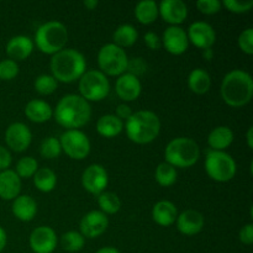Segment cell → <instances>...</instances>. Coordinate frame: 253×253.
Listing matches in <instances>:
<instances>
[{"label":"cell","instance_id":"cell-3","mask_svg":"<svg viewBox=\"0 0 253 253\" xmlns=\"http://www.w3.org/2000/svg\"><path fill=\"white\" fill-rule=\"evenodd\" d=\"M52 77L61 83H73L85 73L86 62L83 54L73 48H66L51 58Z\"/></svg>","mask_w":253,"mask_h":253},{"label":"cell","instance_id":"cell-5","mask_svg":"<svg viewBox=\"0 0 253 253\" xmlns=\"http://www.w3.org/2000/svg\"><path fill=\"white\" fill-rule=\"evenodd\" d=\"M165 158L174 168H189L199 161L200 148L192 138L177 137L166 147Z\"/></svg>","mask_w":253,"mask_h":253},{"label":"cell","instance_id":"cell-46","mask_svg":"<svg viewBox=\"0 0 253 253\" xmlns=\"http://www.w3.org/2000/svg\"><path fill=\"white\" fill-rule=\"evenodd\" d=\"M6 232H5V230L0 226V252H1L2 250L5 249V246H6Z\"/></svg>","mask_w":253,"mask_h":253},{"label":"cell","instance_id":"cell-45","mask_svg":"<svg viewBox=\"0 0 253 253\" xmlns=\"http://www.w3.org/2000/svg\"><path fill=\"white\" fill-rule=\"evenodd\" d=\"M132 110H131V108L128 105H126V104H120V105L116 108V118L120 119L121 121L124 120H128L130 119V116L132 115Z\"/></svg>","mask_w":253,"mask_h":253},{"label":"cell","instance_id":"cell-8","mask_svg":"<svg viewBox=\"0 0 253 253\" xmlns=\"http://www.w3.org/2000/svg\"><path fill=\"white\" fill-rule=\"evenodd\" d=\"M128 58L125 49L114 43H106L99 49L98 64L101 73L110 77H120L126 73Z\"/></svg>","mask_w":253,"mask_h":253},{"label":"cell","instance_id":"cell-13","mask_svg":"<svg viewBox=\"0 0 253 253\" xmlns=\"http://www.w3.org/2000/svg\"><path fill=\"white\" fill-rule=\"evenodd\" d=\"M187 36L190 43H193L195 47L203 49V51L211 48V46L216 41V34H215V30L212 29L211 25L203 21H197L190 25Z\"/></svg>","mask_w":253,"mask_h":253},{"label":"cell","instance_id":"cell-30","mask_svg":"<svg viewBox=\"0 0 253 253\" xmlns=\"http://www.w3.org/2000/svg\"><path fill=\"white\" fill-rule=\"evenodd\" d=\"M32 178L35 187L42 193L52 192L57 184L56 173L49 168H39Z\"/></svg>","mask_w":253,"mask_h":253},{"label":"cell","instance_id":"cell-41","mask_svg":"<svg viewBox=\"0 0 253 253\" xmlns=\"http://www.w3.org/2000/svg\"><path fill=\"white\" fill-rule=\"evenodd\" d=\"M146 69H147V64H146V62L142 58H133L132 61H128L126 71H127V73L132 74V76L138 78V76L145 73Z\"/></svg>","mask_w":253,"mask_h":253},{"label":"cell","instance_id":"cell-6","mask_svg":"<svg viewBox=\"0 0 253 253\" xmlns=\"http://www.w3.org/2000/svg\"><path fill=\"white\" fill-rule=\"evenodd\" d=\"M68 41L67 27L59 21H48L41 25L35 34L36 47L46 54H56L64 49Z\"/></svg>","mask_w":253,"mask_h":253},{"label":"cell","instance_id":"cell-10","mask_svg":"<svg viewBox=\"0 0 253 253\" xmlns=\"http://www.w3.org/2000/svg\"><path fill=\"white\" fill-rule=\"evenodd\" d=\"M61 148L69 158L82 161L90 152V141L88 136L79 130H67L59 138Z\"/></svg>","mask_w":253,"mask_h":253},{"label":"cell","instance_id":"cell-42","mask_svg":"<svg viewBox=\"0 0 253 253\" xmlns=\"http://www.w3.org/2000/svg\"><path fill=\"white\" fill-rule=\"evenodd\" d=\"M143 39H145L146 46H147L150 49L157 51V49H160L161 47H162V41H161V39L158 37V35L155 34V32L148 31L147 34L145 35V37H143Z\"/></svg>","mask_w":253,"mask_h":253},{"label":"cell","instance_id":"cell-43","mask_svg":"<svg viewBox=\"0 0 253 253\" xmlns=\"http://www.w3.org/2000/svg\"><path fill=\"white\" fill-rule=\"evenodd\" d=\"M240 241L242 242L244 245H250L253 244V225L252 224H247L240 230Z\"/></svg>","mask_w":253,"mask_h":253},{"label":"cell","instance_id":"cell-9","mask_svg":"<svg viewBox=\"0 0 253 253\" xmlns=\"http://www.w3.org/2000/svg\"><path fill=\"white\" fill-rule=\"evenodd\" d=\"M81 96L86 101H100L108 96L110 83L108 77L100 71H88L79 79Z\"/></svg>","mask_w":253,"mask_h":253},{"label":"cell","instance_id":"cell-24","mask_svg":"<svg viewBox=\"0 0 253 253\" xmlns=\"http://www.w3.org/2000/svg\"><path fill=\"white\" fill-rule=\"evenodd\" d=\"M25 115L32 123L42 124L51 120L52 116H53V109L46 101L34 99V100L29 101L25 106Z\"/></svg>","mask_w":253,"mask_h":253},{"label":"cell","instance_id":"cell-23","mask_svg":"<svg viewBox=\"0 0 253 253\" xmlns=\"http://www.w3.org/2000/svg\"><path fill=\"white\" fill-rule=\"evenodd\" d=\"M12 214L20 221H31L37 212V204L30 195H19L12 202Z\"/></svg>","mask_w":253,"mask_h":253},{"label":"cell","instance_id":"cell-11","mask_svg":"<svg viewBox=\"0 0 253 253\" xmlns=\"http://www.w3.org/2000/svg\"><path fill=\"white\" fill-rule=\"evenodd\" d=\"M109 175L101 165H90L82 174V185L88 193L93 195H100L108 187Z\"/></svg>","mask_w":253,"mask_h":253},{"label":"cell","instance_id":"cell-32","mask_svg":"<svg viewBox=\"0 0 253 253\" xmlns=\"http://www.w3.org/2000/svg\"><path fill=\"white\" fill-rule=\"evenodd\" d=\"M98 204L101 209V212H104L105 215H113L120 210L121 200L115 193L103 192L100 195H98Z\"/></svg>","mask_w":253,"mask_h":253},{"label":"cell","instance_id":"cell-44","mask_svg":"<svg viewBox=\"0 0 253 253\" xmlns=\"http://www.w3.org/2000/svg\"><path fill=\"white\" fill-rule=\"evenodd\" d=\"M12 162V157L10 151L4 146H0V170H6Z\"/></svg>","mask_w":253,"mask_h":253},{"label":"cell","instance_id":"cell-35","mask_svg":"<svg viewBox=\"0 0 253 253\" xmlns=\"http://www.w3.org/2000/svg\"><path fill=\"white\" fill-rule=\"evenodd\" d=\"M40 153L44 160H54V158L59 157V155L62 153V148L58 138L51 136V137H47L46 140L42 141Z\"/></svg>","mask_w":253,"mask_h":253},{"label":"cell","instance_id":"cell-7","mask_svg":"<svg viewBox=\"0 0 253 253\" xmlns=\"http://www.w3.org/2000/svg\"><path fill=\"white\" fill-rule=\"evenodd\" d=\"M205 170L212 180L219 183L230 182L237 170L234 158L225 151H210L205 158Z\"/></svg>","mask_w":253,"mask_h":253},{"label":"cell","instance_id":"cell-25","mask_svg":"<svg viewBox=\"0 0 253 253\" xmlns=\"http://www.w3.org/2000/svg\"><path fill=\"white\" fill-rule=\"evenodd\" d=\"M234 142V132L227 126H217L208 137V143L212 151H224Z\"/></svg>","mask_w":253,"mask_h":253},{"label":"cell","instance_id":"cell-1","mask_svg":"<svg viewBox=\"0 0 253 253\" xmlns=\"http://www.w3.org/2000/svg\"><path fill=\"white\" fill-rule=\"evenodd\" d=\"M57 123L68 130H78L89 123L91 108L85 99L76 94L63 96L53 111Z\"/></svg>","mask_w":253,"mask_h":253},{"label":"cell","instance_id":"cell-15","mask_svg":"<svg viewBox=\"0 0 253 253\" xmlns=\"http://www.w3.org/2000/svg\"><path fill=\"white\" fill-rule=\"evenodd\" d=\"M109 226V220L104 212L93 210L84 215L81 221V234L83 237L96 239L106 231Z\"/></svg>","mask_w":253,"mask_h":253},{"label":"cell","instance_id":"cell-36","mask_svg":"<svg viewBox=\"0 0 253 253\" xmlns=\"http://www.w3.org/2000/svg\"><path fill=\"white\" fill-rule=\"evenodd\" d=\"M39 169V163L35 160L34 157H22L21 160H19L16 165V173L19 175V178H32L35 175V173Z\"/></svg>","mask_w":253,"mask_h":253},{"label":"cell","instance_id":"cell-16","mask_svg":"<svg viewBox=\"0 0 253 253\" xmlns=\"http://www.w3.org/2000/svg\"><path fill=\"white\" fill-rule=\"evenodd\" d=\"M162 46L167 52L174 56H180L184 53L189 46L187 32L179 26H169L166 29L162 37Z\"/></svg>","mask_w":253,"mask_h":253},{"label":"cell","instance_id":"cell-18","mask_svg":"<svg viewBox=\"0 0 253 253\" xmlns=\"http://www.w3.org/2000/svg\"><path fill=\"white\" fill-rule=\"evenodd\" d=\"M141 82L137 77L130 73H124L116 79L115 91L123 101H133L141 95Z\"/></svg>","mask_w":253,"mask_h":253},{"label":"cell","instance_id":"cell-33","mask_svg":"<svg viewBox=\"0 0 253 253\" xmlns=\"http://www.w3.org/2000/svg\"><path fill=\"white\" fill-rule=\"evenodd\" d=\"M61 244L64 251L68 252H78L81 251L85 244V239L81 232L77 231H68L62 235Z\"/></svg>","mask_w":253,"mask_h":253},{"label":"cell","instance_id":"cell-49","mask_svg":"<svg viewBox=\"0 0 253 253\" xmlns=\"http://www.w3.org/2000/svg\"><path fill=\"white\" fill-rule=\"evenodd\" d=\"M95 253H120L119 250H116L115 247H103V249L98 250Z\"/></svg>","mask_w":253,"mask_h":253},{"label":"cell","instance_id":"cell-14","mask_svg":"<svg viewBox=\"0 0 253 253\" xmlns=\"http://www.w3.org/2000/svg\"><path fill=\"white\" fill-rule=\"evenodd\" d=\"M57 246V235L49 226H39L30 235V247L35 253H52Z\"/></svg>","mask_w":253,"mask_h":253},{"label":"cell","instance_id":"cell-21","mask_svg":"<svg viewBox=\"0 0 253 253\" xmlns=\"http://www.w3.org/2000/svg\"><path fill=\"white\" fill-rule=\"evenodd\" d=\"M21 179L15 170L6 169L0 172V198L4 200H14L20 195Z\"/></svg>","mask_w":253,"mask_h":253},{"label":"cell","instance_id":"cell-47","mask_svg":"<svg viewBox=\"0 0 253 253\" xmlns=\"http://www.w3.org/2000/svg\"><path fill=\"white\" fill-rule=\"evenodd\" d=\"M83 5H84V6H85L88 10H94L96 6H98L99 2L96 1V0H85V1L83 2Z\"/></svg>","mask_w":253,"mask_h":253},{"label":"cell","instance_id":"cell-20","mask_svg":"<svg viewBox=\"0 0 253 253\" xmlns=\"http://www.w3.org/2000/svg\"><path fill=\"white\" fill-rule=\"evenodd\" d=\"M34 51V41L27 36H14L6 43V54L12 61H25Z\"/></svg>","mask_w":253,"mask_h":253},{"label":"cell","instance_id":"cell-39","mask_svg":"<svg viewBox=\"0 0 253 253\" xmlns=\"http://www.w3.org/2000/svg\"><path fill=\"white\" fill-rule=\"evenodd\" d=\"M239 47L244 53L251 56L253 53V29L244 30L239 36Z\"/></svg>","mask_w":253,"mask_h":253},{"label":"cell","instance_id":"cell-4","mask_svg":"<svg viewBox=\"0 0 253 253\" xmlns=\"http://www.w3.org/2000/svg\"><path fill=\"white\" fill-rule=\"evenodd\" d=\"M126 135L137 145H147L158 137L161 120L153 111H136L125 124Z\"/></svg>","mask_w":253,"mask_h":253},{"label":"cell","instance_id":"cell-26","mask_svg":"<svg viewBox=\"0 0 253 253\" xmlns=\"http://www.w3.org/2000/svg\"><path fill=\"white\" fill-rule=\"evenodd\" d=\"M124 130V121L116 118L115 115H108L101 116L96 123V131L100 136L106 138L115 137V136L120 135L121 131Z\"/></svg>","mask_w":253,"mask_h":253},{"label":"cell","instance_id":"cell-31","mask_svg":"<svg viewBox=\"0 0 253 253\" xmlns=\"http://www.w3.org/2000/svg\"><path fill=\"white\" fill-rule=\"evenodd\" d=\"M177 169L167 162L160 163L158 167L156 168L155 178L161 187L167 188L174 184L177 180Z\"/></svg>","mask_w":253,"mask_h":253},{"label":"cell","instance_id":"cell-29","mask_svg":"<svg viewBox=\"0 0 253 253\" xmlns=\"http://www.w3.org/2000/svg\"><path fill=\"white\" fill-rule=\"evenodd\" d=\"M138 39L137 30L132 26V25H121L115 30L113 35L114 44H116L120 48H125V47H131L132 44L136 43Z\"/></svg>","mask_w":253,"mask_h":253},{"label":"cell","instance_id":"cell-50","mask_svg":"<svg viewBox=\"0 0 253 253\" xmlns=\"http://www.w3.org/2000/svg\"><path fill=\"white\" fill-rule=\"evenodd\" d=\"M204 57L207 59H211V57H212V52H211V49L210 48H208V49H204Z\"/></svg>","mask_w":253,"mask_h":253},{"label":"cell","instance_id":"cell-34","mask_svg":"<svg viewBox=\"0 0 253 253\" xmlns=\"http://www.w3.org/2000/svg\"><path fill=\"white\" fill-rule=\"evenodd\" d=\"M35 90L41 95H51L58 86V82L48 74H42L35 79Z\"/></svg>","mask_w":253,"mask_h":253},{"label":"cell","instance_id":"cell-27","mask_svg":"<svg viewBox=\"0 0 253 253\" xmlns=\"http://www.w3.org/2000/svg\"><path fill=\"white\" fill-rule=\"evenodd\" d=\"M188 86L193 93L202 95V94L209 91L210 86H211V78H210L209 73L204 69H193L188 77Z\"/></svg>","mask_w":253,"mask_h":253},{"label":"cell","instance_id":"cell-28","mask_svg":"<svg viewBox=\"0 0 253 253\" xmlns=\"http://www.w3.org/2000/svg\"><path fill=\"white\" fill-rule=\"evenodd\" d=\"M158 15V5L153 0H143L135 7V17L142 25L153 24L157 20Z\"/></svg>","mask_w":253,"mask_h":253},{"label":"cell","instance_id":"cell-17","mask_svg":"<svg viewBox=\"0 0 253 253\" xmlns=\"http://www.w3.org/2000/svg\"><path fill=\"white\" fill-rule=\"evenodd\" d=\"M158 14L172 26H178L188 16V6L182 0H163L158 5Z\"/></svg>","mask_w":253,"mask_h":253},{"label":"cell","instance_id":"cell-19","mask_svg":"<svg viewBox=\"0 0 253 253\" xmlns=\"http://www.w3.org/2000/svg\"><path fill=\"white\" fill-rule=\"evenodd\" d=\"M177 227L180 234L185 236H193L199 234L204 227V216L197 210H185L177 217Z\"/></svg>","mask_w":253,"mask_h":253},{"label":"cell","instance_id":"cell-2","mask_svg":"<svg viewBox=\"0 0 253 253\" xmlns=\"http://www.w3.org/2000/svg\"><path fill=\"white\" fill-rule=\"evenodd\" d=\"M220 94L222 100L231 108H242L247 105L253 95L251 74L241 69L229 72L222 79Z\"/></svg>","mask_w":253,"mask_h":253},{"label":"cell","instance_id":"cell-37","mask_svg":"<svg viewBox=\"0 0 253 253\" xmlns=\"http://www.w3.org/2000/svg\"><path fill=\"white\" fill-rule=\"evenodd\" d=\"M19 74V64L12 59H4L0 62V79L12 81Z\"/></svg>","mask_w":253,"mask_h":253},{"label":"cell","instance_id":"cell-22","mask_svg":"<svg viewBox=\"0 0 253 253\" xmlns=\"http://www.w3.org/2000/svg\"><path fill=\"white\" fill-rule=\"evenodd\" d=\"M178 217V211L175 205L169 200H161L155 204L152 209V219L157 225L163 227L170 226L174 224Z\"/></svg>","mask_w":253,"mask_h":253},{"label":"cell","instance_id":"cell-48","mask_svg":"<svg viewBox=\"0 0 253 253\" xmlns=\"http://www.w3.org/2000/svg\"><path fill=\"white\" fill-rule=\"evenodd\" d=\"M247 145H249L250 148L253 147V127L249 128V131H247Z\"/></svg>","mask_w":253,"mask_h":253},{"label":"cell","instance_id":"cell-38","mask_svg":"<svg viewBox=\"0 0 253 253\" xmlns=\"http://www.w3.org/2000/svg\"><path fill=\"white\" fill-rule=\"evenodd\" d=\"M221 4L229 11L235 12V14H244L252 9L253 0H225Z\"/></svg>","mask_w":253,"mask_h":253},{"label":"cell","instance_id":"cell-40","mask_svg":"<svg viewBox=\"0 0 253 253\" xmlns=\"http://www.w3.org/2000/svg\"><path fill=\"white\" fill-rule=\"evenodd\" d=\"M221 1L219 0H199L197 2V7L200 12L205 15H214L221 10Z\"/></svg>","mask_w":253,"mask_h":253},{"label":"cell","instance_id":"cell-12","mask_svg":"<svg viewBox=\"0 0 253 253\" xmlns=\"http://www.w3.org/2000/svg\"><path fill=\"white\" fill-rule=\"evenodd\" d=\"M32 141V133L29 126L22 123H14L5 131V142L10 150L24 152L29 148Z\"/></svg>","mask_w":253,"mask_h":253}]
</instances>
